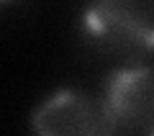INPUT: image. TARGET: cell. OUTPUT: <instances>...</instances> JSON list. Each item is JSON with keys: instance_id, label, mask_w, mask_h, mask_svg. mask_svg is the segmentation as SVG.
<instances>
[{"instance_id": "1", "label": "cell", "mask_w": 154, "mask_h": 136, "mask_svg": "<svg viewBox=\"0 0 154 136\" xmlns=\"http://www.w3.org/2000/svg\"><path fill=\"white\" fill-rule=\"evenodd\" d=\"M82 33L93 49L131 64L154 51V0H88Z\"/></svg>"}, {"instance_id": "2", "label": "cell", "mask_w": 154, "mask_h": 136, "mask_svg": "<svg viewBox=\"0 0 154 136\" xmlns=\"http://www.w3.org/2000/svg\"><path fill=\"white\" fill-rule=\"evenodd\" d=\"M31 128L44 136L116 134L103 95L93 98L82 90H59V93L49 95L33 110Z\"/></svg>"}, {"instance_id": "3", "label": "cell", "mask_w": 154, "mask_h": 136, "mask_svg": "<svg viewBox=\"0 0 154 136\" xmlns=\"http://www.w3.org/2000/svg\"><path fill=\"white\" fill-rule=\"evenodd\" d=\"M105 108L113 121V131L154 134V70L126 64L116 70L105 82Z\"/></svg>"}]
</instances>
